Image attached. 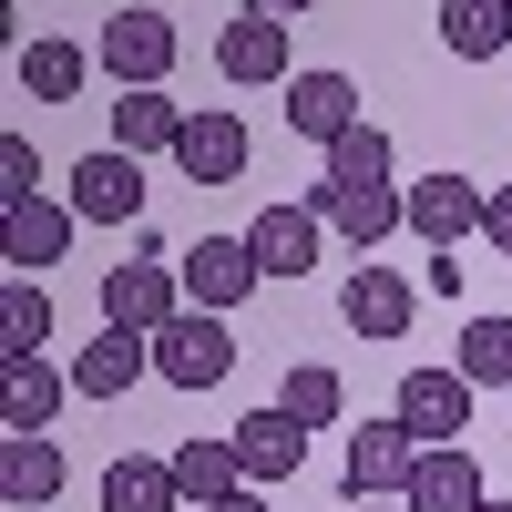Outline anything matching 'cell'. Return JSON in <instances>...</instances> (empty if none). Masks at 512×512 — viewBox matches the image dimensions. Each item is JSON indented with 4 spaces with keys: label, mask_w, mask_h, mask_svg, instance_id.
<instances>
[{
    "label": "cell",
    "mask_w": 512,
    "mask_h": 512,
    "mask_svg": "<svg viewBox=\"0 0 512 512\" xmlns=\"http://www.w3.org/2000/svg\"><path fill=\"white\" fill-rule=\"evenodd\" d=\"M175 52H185V31L164 21V11H113V21L93 31V62H103V72L123 82V93H164Z\"/></svg>",
    "instance_id": "obj_1"
},
{
    "label": "cell",
    "mask_w": 512,
    "mask_h": 512,
    "mask_svg": "<svg viewBox=\"0 0 512 512\" xmlns=\"http://www.w3.org/2000/svg\"><path fill=\"white\" fill-rule=\"evenodd\" d=\"M185 318V277L175 256H134V267H103V328H175Z\"/></svg>",
    "instance_id": "obj_2"
},
{
    "label": "cell",
    "mask_w": 512,
    "mask_h": 512,
    "mask_svg": "<svg viewBox=\"0 0 512 512\" xmlns=\"http://www.w3.org/2000/svg\"><path fill=\"white\" fill-rule=\"evenodd\" d=\"M226 369H236V338H226V318L185 308L175 328H154V379H175V390H216Z\"/></svg>",
    "instance_id": "obj_3"
},
{
    "label": "cell",
    "mask_w": 512,
    "mask_h": 512,
    "mask_svg": "<svg viewBox=\"0 0 512 512\" xmlns=\"http://www.w3.org/2000/svg\"><path fill=\"white\" fill-rule=\"evenodd\" d=\"M482 216H492V185H472V175L410 185V236L431 246V256H461V236H482Z\"/></svg>",
    "instance_id": "obj_4"
},
{
    "label": "cell",
    "mask_w": 512,
    "mask_h": 512,
    "mask_svg": "<svg viewBox=\"0 0 512 512\" xmlns=\"http://www.w3.org/2000/svg\"><path fill=\"white\" fill-rule=\"evenodd\" d=\"M410 461H420V441H410V420L390 410V420H369V431H349V502H400L410 492Z\"/></svg>",
    "instance_id": "obj_5"
},
{
    "label": "cell",
    "mask_w": 512,
    "mask_h": 512,
    "mask_svg": "<svg viewBox=\"0 0 512 512\" xmlns=\"http://www.w3.org/2000/svg\"><path fill=\"white\" fill-rule=\"evenodd\" d=\"M175 277H185V308H205V318H226L236 297L267 287V277H256V256H246V236H205V246H185Z\"/></svg>",
    "instance_id": "obj_6"
},
{
    "label": "cell",
    "mask_w": 512,
    "mask_h": 512,
    "mask_svg": "<svg viewBox=\"0 0 512 512\" xmlns=\"http://www.w3.org/2000/svg\"><path fill=\"white\" fill-rule=\"evenodd\" d=\"M308 205H318V216L349 236L359 256H379V236H400V226H410V195H400V185H328V175H318Z\"/></svg>",
    "instance_id": "obj_7"
},
{
    "label": "cell",
    "mask_w": 512,
    "mask_h": 512,
    "mask_svg": "<svg viewBox=\"0 0 512 512\" xmlns=\"http://www.w3.org/2000/svg\"><path fill=\"white\" fill-rule=\"evenodd\" d=\"M400 420H410L420 451H451L461 431H472V379L461 369H410L400 379Z\"/></svg>",
    "instance_id": "obj_8"
},
{
    "label": "cell",
    "mask_w": 512,
    "mask_h": 512,
    "mask_svg": "<svg viewBox=\"0 0 512 512\" xmlns=\"http://www.w3.org/2000/svg\"><path fill=\"white\" fill-rule=\"evenodd\" d=\"M72 216L82 226H134L144 216V154H82L72 164Z\"/></svg>",
    "instance_id": "obj_9"
},
{
    "label": "cell",
    "mask_w": 512,
    "mask_h": 512,
    "mask_svg": "<svg viewBox=\"0 0 512 512\" xmlns=\"http://www.w3.org/2000/svg\"><path fill=\"white\" fill-rule=\"evenodd\" d=\"M226 441H236V461H246V492H277V482H297V461H308V431H297L277 400H267V410H246Z\"/></svg>",
    "instance_id": "obj_10"
},
{
    "label": "cell",
    "mask_w": 512,
    "mask_h": 512,
    "mask_svg": "<svg viewBox=\"0 0 512 512\" xmlns=\"http://www.w3.org/2000/svg\"><path fill=\"white\" fill-rule=\"evenodd\" d=\"M72 205H52V195H21V205H0V256H11L21 277H41V267H62V246H72Z\"/></svg>",
    "instance_id": "obj_11"
},
{
    "label": "cell",
    "mask_w": 512,
    "mask_h": 512,
    "mask_svg": "<svg viewBox=\"0 0 512 512\" xmlns=\"http://www.w3.org/2000/svg\"><path fill=\"white\" fill-rule=\"evenodd\" d=\"M318 226H328L318 205H267V216L246 226V256H256V277H287V287H297V277L318 267Z\"/></svg>",
    "instance_id": "obj_12"
},
{
    "label": "cell",
    "mask_w": 512,
    "mask_h": 512,
    "mask_svg": "<svg viewBox=\"0 0 512 512\" xmlns=\"http://www.w3.org/2000/svg\"><path fill=\"white\" fill-rule=\"evenodd\" d=\"M359 82L349 72H297L287 82V134H308V144H338V134H359Z\"/></svg>",
    "instance_id": "obj_13"
},
{
    "label": "cell",
    "mask_w": 512,
    "mask_h": 512,
    "mask_svg": "<svg viewBox=\"0 0 512 512\" xmlns=\"http://www.w3.org/2000/svg\"><path fill=\"white\" fill-rule=\"evenodd\" d=\"M216 72H226V82H297V72H287V21L236 11V21L216 31Z\"/></svg>",
    "instance_id": "obj_14"
},
{
    "label": "cell",
    "mask_w": 512,
    "mask_h": 512,
    "mask_svg": "<svg viewBox=\"0 0 512 512\" xmlns=\"http://www.w3.org/2000/svg\"><path fill=\"white\" fill-rule=\"evenodd\" d=\"M144 369H154V338H144V328H103L93 349L72 359V400H123Z\"/></svg>",
    "instance_id": "obj_15"
},
{
    "label": "cell",
    "mask_w": 512,
    "mask_h": 512,
    "mask_svg": "<svg viewBox=\"0 0 512 512\" xmlns=\"http://www.w3.org/2000/svg\"><path fill=\"white\" fill-rule=\"evenodd\" d=\"M175 164H185V185H236L246 175V123L236 113H185Z\"/></svg>",
    "instance_id": "obj_16"
},
{
    "label": "cell",
    "mask_w": 512,
    "mask_h": 512,
    "mask_svg": "<svg viewBox=\"0 0 512 512\" xmlns=\"http://www.w3.org/2000/svg\"><path fill=\"white\" fill-rule=\"evenodd\" d=\"M400 502H410V512H482L492 492H482V461L451 441V451H420V461H410V492H400Z\"/></svg>",
    "instance_id": "obj_17"
},
{
    "label": "cell",
    "mask_w": 512,
    "mask_h": 512,
    "mask_svg": "<svg viewBox=\"0 0 512 512\" xmlns=\"http://www.w3.org/2000/svg\"><path fill=\"white\" fill-rule=\"evenodd\" d=\"M62 400H72V369H52V359H0V431H52Z\"/></svg>",
    "instance_id": "obj_18"
},
{
    "label": "cell",
    "mask_w": 512,
    "mask_h": 512,
    "mask_svg": "<svg viewBox=\"0 0 512 512\" xmlns=\"http://www.w3.org/2000/svg\"><path fill=\"white\" fill-rule=\"evenodd\" d=\"M52 492H62V451L41 431H0V502L11 512H52Z\"/></svg>",
    "instance_id": "obj_19"
},
{
    "label": "cell",
    "mask_w": 512,
    "mask_h": 512,
    "mask_svg": "<svg viewBox=\"0 0 512 512\" xmlns=\"http://www.w3.org/2000/svg\"><path fill=\"white\" fill-rule=\"evenodd\" d=\"M338 318H349L359 338H400V328H410V277L369 256V267H359L349 287H338Z\"/></svg>",
    "instance_id": "obj_20"
},
{
    "label": "cell",
    "mask_w": 512,
    "mask_h": 512,
    "mask_svg": "<svg viewBox=\"0 0 512 512\" xmlns=\"http://www.w3.org/2000/svg\"><path fill=\"white\" fill-rule=\"evenodd\" d=\"M175 492H185L195 512L236 502V492H246V461H236V441H185V451H175Z\"/></svg>",
    "instance_id": "obj_21"
},
{
    "label": "cell",
    "mask_w": 512,
    "mask_h": 512,
    "mask_svg": "<svg viewBox=\"0 0 512 512\" xmlns=\"http://www.w3.org/2000/svg\"><path fill=\"white\" fill-rule=\"evenodd\" d=\"M103 512H185V492H175V461L123 451L113 472H103Z\"/></svg>",
    "instance_id": "obj_22"
},
{
    "label": "cell",
    "mask_w": 512,
    "mask_h": 512,
    "mask_svg": "<svg viewBox=\"0 0 512 512\" xmlns=\"http://www.w3.org/2000/svg\"><path fill=\"white\" fill-rule=\"evenodd\" d=\"M41 338H52V287L11 277L0 287V359H41Z\"/></svg>",
    "instance_id": "obj_23"
},
{
    "label": "cell",
    "mask_w": 512,
    "mask_h": 512,
    "mask_svg": "<svg viewBox=\"0 0 512 512\" xmlns=\"http://www.w3.org/2000/svg\"><path fill=\"white\" fill-rule=\"evenodd\" d=\"M175 134H185V113L164 93H123L113 103V154H175Z\"/></svg>",
    "instance_id": "obj_24"
},
{
    "label": "cell",
    "mask_w": 512,
    "mask_h": 512,
    "mask_svg": "<svg viewBox=\"0 0 512 512\" xmlns=\"http://www.w3.org/2000/svg\"><path fill=\"white\" fill-rule=\"evenodd\" d=\"M441 41L461 62H492L502 41H512V0H441Z\"/></svg>",
    "instance_id": "obj_25"
},
{
    "label": "cell",
    "mask_w": 512,
    "mask_h": 512,
    "mask_svg": "<svg viewBox=\"0 0 512 512\" xmlns=\"http://www.w3.org/2000/svg\"><path fill=\"white\" fill-rule=\"evenodd\" d=\"M82 72H93V52H82V41H21V93L72 103V93H82Z\"/></svg>",
    "instance_id": "obj_26"
},
{
    "label": "cell",
    "mask_w": 512,
    "mask_h": 512,
    "mask_svg": "<svg viewBox=\"0 0 512 512\" xmlns=\"http://www.w3.org/2000/svg\"><path fill=\"white\" fill-rule=\"evenodd\" d=\"M451 369L472 379V390H512V318H472L461 349H451Z\"/></svg>",
    "instance_id": "obj_27"
},
{
    "label": "cell",
    "mask_w": 512,
    "mask_h": 512,
    "mask_svg": "<svg viewBox=\"0 0 512 512\" xmlns=\"http://www.w3.org/2000/svg\"><path fill=\"white\" fill-rule=\"evenodd\" d=\"M277 410L297 420V431H328V420L349 410V390H338V369H328V359H308V369H287V390H277Z\"/></svg>",
    "instance_id": "obj_28"
},
{
    "label": "cell",
    "mask_w": 512,
    "mask_h": 512,
    "mask_svg": "<svg viewBox=\"0 0 512 512\" xmlns=\"http://www.w3.org/2000/svg\"><path fill=\"white\" fill-rule=\"evenodd\" d=\"M328 185H390V134H379V123L338 134L328 144Z\"/></svg>",
    "instance_id": "obj_29"
},
{
    "label": "cell",
    "mask_w": 512,
    "mask_h": 512,
    "mask_svg": "<svg viewBox=\"0 0 512 512\" xmlns=\"http://www.w3.org/2000/svg\"><path fill=\"white\" fill-rule=\"evenodd\" d=\"M21 195H41V154L21 134H0V205H21Z\"/></svg>",
    "instance_id": "obj_30"
},
{
    "label": "cell",
    "mask_w": 512,
    "mask_h": 512,
    "mask_svg": "<svg viewBox=\"0 0 512 512\" xmlns=\"http://www.w3.org/2000/svg\"><path fill=\"white\" fill-rule=\"evenodd\" d=\"M482 236H492V246L512 256V185H492V216H482Z\"/></svg>",
    "instance_id": "obj_31"
},
{
    "label": "cell",
    "mask_w": 512,
    "mask_h": 512,
    "mask_svg": "<svg viewBox=\"0 0 512 512\" xmlns=\"http://www.w3.org/2000/svg\"><path fill=\"white\" fill-rule=\"evenodd\" d=\"M246 11H267V21H297V11H318V0H246Z\"/></svg>",
    "instance_id": "obj_32"
},
{
    "label": "cell",
    "mask_w": 512,
    "mask_h": 512,
    "mask_svg": "<svg viewBox=\"0 0 512 512\" xmlns=\"http://www.w3.org/2000/svg\"><path fill=\"white\" fill-rule=\"evenodd\" d=\"M216 512H277V502H267V492H236V502H216Z\"/></svg>",
    "instance_id": "obj_33"
},
{
    "label": "cell",
    "mask_w": 512,
    "mask_h": 512,
    "mask_svg": "<svg viewBox=\"0 0 512 512\" xmlns=\"http://www.w3.org/2000/svg\"><path fill=\"white\" fill-rule=\"evenodd\" d=\"M359 512H410V502H359Z\"/></svg>",
    "instance_id": "obj_34"
},
{
    "label": "cell",
    "mask_w": 512,
    "mask_h": 512,
    "mask_svg": "<svg viewBox=\"0 0 512 512\" xmlns=\"http://www.w3.org/2000/svg\"><path fill=\"white\" fill-rule=\"evenodd\" d=\"M482 512H512V502H482Z\"/></svg>",
    "instance_id": "obj_35"
}]
</instances>
